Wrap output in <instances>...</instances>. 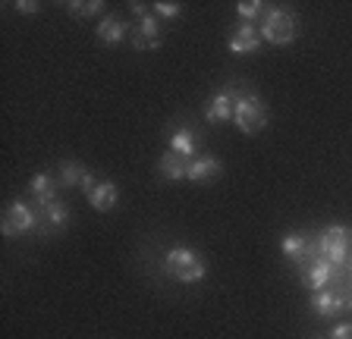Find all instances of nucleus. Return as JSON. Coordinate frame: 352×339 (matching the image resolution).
<instances>
[{
	"label": "nucleus",
	"mask_w": 352,
	"mask_h": 339,
	"mask_svg": "<svg viewBox=\"0 0 352 339\" xmlns=\"http://www.w3.org/2000/svg\"><path fill=\"white\" fill-rule=\"evenodd\" d=\"M349 245H352V229L349 226H327L318 236V242H315V248H318V255H321L324 261H330V264L337 267V264H343L346 258H349Z\"/></svg>",
	"instance_id": "obj_5"
},
{
	"label": "nucleus",
	"mask_w": 352,
	"mask_h": 339,
	"mask_svg": "<svg viewBox=\"0 0 352 339\" xmlns=\"http://www.w3.org/2000/svg\"><path fill=\"white\" fill-rule=\"evenodd\" d=\"M236 13H239L242 23H252V19H261L264 16V3L261 0H239V3H236Z\"/></svg>",
	"instance_id": "obj_20"
},
{
	"label": "nucleus",
	"mask_w": 352,
	"mask_h": 339,
	"mask_svg": "<svg viewBox=\"0 0 352 339\" xmlns=\"http://www.w3.org/2000/svg\"><path fill=\"white\" fill-rule=\"evenodd\" d=\"M85 173H88V170L82 167L79 161H63V163H60V179H57V183L63 185V189H76V185L85 179Z\"/></svg>",
	"instance_id": "obj_19"
},
{
	"label": "nucleus",
	"mask_w": 352,
	"mask_h": 339,
	"mask_svg": "<svg viewBox=\"0 0 352 339\" xmlns=\"http://www.w3.org/2000/svg\"><path fill=\"white\" fill-rule=\"evenodd\" d=\"M129 41L135 51H154V47H161V25H157V16H151V13L139 16Z\"/></svg>",
	"instance_id": "obj_6"
},
{
	"label": "nucleus",
	"mask_w": 352,
	"mask_h": 339,
	"mask_svg": "<svg viewBox=\"0 0 352 339\" xmlns=\"http://www.w3.org/2000/svg\"><path fill=\"white\" fill-rule=\"evenodd\" d=\"M38 226H41V214H35V207H29L22 198L10 201V207L3 211V220H0V233L7 239L32 233V229H38Z\"/></svg>",
	"instance_id": "obj_4"
},
{
	"label": "nucleus",
	"mask_w": 352,
	"mask_h": 339,
	"mask_svg": "<svg viewBox=\"0 0 352 339\" xmlns=\"http://www.w3.org/2000/svg\"><path fill=\"white\" fill-rule=\"evenodd\" d=\"M132 35V29L126 25V19H120V16H104L101 25H98V38H101V45H120V41H126V38Z\"/></svg>",
	"instance_id": "obj_10"
},
{
	"label": "nucleus",
	"mask_w": 352,
	"mask_h": 339,
	"mask_svg": "<svg viewBox=\"0 0 352 339\" xmlns=\"http://www.w3.org/2000/svg\"><path fill=\"white\" fill-rule=\"evenodd\" d=\"M79 189H82V195H91V192L98 189V179L91 176V173H85V179L79 183Z\"/></svg>",
	"instance_id": "obj_24"
},
{
	"label": "nucleus",
	"mask_w": 352,
	"mask_h": 339,
	"mask_svg": "<svg viewBox=\"0 0 352 339\" xmlns=\"http://www.w3.org/2000/svg\"><path fill=\"white\" fill-rule=\"evenodd\" d=\"M349 270H352V261H349Z\"/></svg>",
	"instance_id": "obj_26"
},
{
	"label": "nucleus",
	"mask_w": 352,
	"mask_h": 339,
	"mask_svg": "<svg viewBox=\"0 0 352 339\" xmlns=\"http://www.w3.org/2000/svg\"><path fill=\"white\" fill-rule=\"evenodd\" d=\"M157 173H161L164 179H170V183H179V179H186V161L179 154H173V151H167V154L157 161Z\"/></svg>",
	"instance_id": "obj_17"
},
{
	"label": "nucleus",
	"mask_w": 352,
	"mask_h": 339,
	"mask_svg": "<svg viewBox=\"0 0 352 339\" xmlns=\"http://www.w3.org/2000/svg\"><path fill=\"white\" fill-rule=\"evenodd\" d=\"M66 223H69V207L63 204V201H54V204L41 207V226H38V233H57V229H63Z\"/></svg>",
	"instance_id": "obj_12"
},
{
	"label": "nucleus",
	"mask_w": 352,
	"mask_h": 339,
	"mask_svg": "<svg viewBox=\"0 0 352 339\" xmlns=\"http://www.w3.org/2000/svg\"><path fill=\"white\" fill-rule=\"evenodd\" d=\"M233 123L245 135H255L267 126V104L252 91H233Z\"/></svg>",
	"instance_id": "obj_1"
},
{
	"label": "nucleus",
	"mask_w": 352,
	"mask_h": 339,
	"mask_svg": "<svg viewBox=\"0 0 352 339\" xmlns=\"http://www.w3.org/2000/svg\"><path fill=\"white\" fill-rule=\"evenodd\" d=\"M330 270H333V264L324 258H318L315 264L308 267V273L302 277V283H305L311 292H321V289H327V280H330Z\"/></svg>",
	"instance_id": "obj_15"
},
{
	"label": "nucleus",
	"mask_w": 352,
	"mask_h": 339,
	"mask_svg": "<svg viewBox=\"0 0 352 339\" xmlns=\"http://www.w3.org/2000/svg\"><path fill=\"white\" fill-rule=\"evenodd\" d=\"M151 13L157 16V19H176V16L183 13V7H179V3H167V0H157L151 7Z\"/></svg>",
	"instance_id": "obj_22"
},
{
	"label": "nucleus",
	"mask_w": 352,
	"mask_h": 339,
	"mask_svg": "<svg viewBox=\"0 0 352 339\" xmlns=\"http://www.w3.org/2000/svg\"><path fill=\"white\" fill-rule=\"evenodd\" d=\"M170 151L179 154L186 163L195 161L198 157V135L192 132L189 126H176V129H170Z\"/></svg>",
	"instance_id": "obj_8"
},
{
	"label": "nucleus",
	"mask_w": 352,
	"mask_h": 339,
	"mask_svg": "<svg viewBox=\"0 0 352 339\" xmlns=\"http://www.w3.org/2000/svg\"><path fill=\"white\" fill-rule=\"evenodd\" d=\"M88 201H91V207H95V211H104V214H107L110 207H117V201H120V189H117V183H110V179L98 183V189H95L91 195H88Z\"/></svg>",
	"instance_id": "obj_14"
},
{
	"label": "nucleus",
	"mask_w": 352,
	"mask_h": 339,
	"mask_svg": "<svg viewBox=\"0 0 352 339\" xmlns=\"http://www.w3.org/2000/svg\"><path fill=\"white\" fill-rule=\"evenodd\" d=\"M330 339H352V324H340L337 330L330 333Z\"/></svg>",
	"instance_id": "obj_25"
},
{
	"label": "nucleus",
	"mask_w": 352,
	"mask_h": 339,
	"mask_svg": "<svg viewBox=\"0 0 352 339\" xmlns=\"http://www.w3.org/2000/svg\"><path fill=\"white\" fill-rule=\"evenodd\" d=\"M57 185L60 183H54L47 173H35V176L29 179V192L35 195V204L38 207L54 204V201H57Z\"/></svg>",
	"instance_id": "obj_13"
},
{
	"label": "nucleus",
	"mask_w": 352,
	"mask_h": 339,
	"mask_svg": "<svg viewBox=\"0 0 352 339\" xmlns=\"http://www.w3.org/2000/svg\"><path fill=\"white\" fill-rule=\"evenodd\" d=\"M258 32H261V41H271V45H277V47H286V45H293V38H296V19L289 10L274 7L261 16Z\"/></svg>",
	"instance_id": "obj_3"
},
{
	"label": "nucleus",
	"mask_w": 352,
	"mask_h": 339,
	"mask_svg": "<svg viewBox=\"0 0 352 339\" xmlns=\"http://www.w3.org/2000/svg\"><path fill=\"white\" fill-rule=\"evenodd\" d=\"M16 10H19L22 16H35L38 13V3H35V0H19V3H16Z\"/></svg>",
	"instance_id": "obj_23"
},
{
	"label": "nucleus",
	"mask_w": 352,
	"mask_h": 339,
	"mask_svg": "<svg viewBox=\"0 0 352 339\" xmlns=\"http://www.w3.org/2000/svg\"><path fill=\"white\" fill-rule=\"evenodd\" d=\"M205 119L208 123H227L233 119V89L230 91H217L205 107Z\"/></svg>",
	"instance_id": "obj_11"
},
{
	"label": "nucleus",
	"mask_w": 352,
	"mask_h": 339,
	"mask_svg": "<svg viewBox=\"0 0 352 339\" xmlns=\"http://www.w3.org/2000/svg\"><path fill=\"white\" fill-rule=\"evenodd\" d=\"M230 54H252L261 47V32L255 29L252 23H239L233 32H230V41H227Z\"/></svg>",
	"instance_id": "obj_7"
},
{
	"label": "nucleus",
	"mask_w": 352,
	"mask_h": 339,
	"mask_svg": "<svg viewBox=\"0 0 352 339\" xmlns=\"http://www.w3.org/2000/svg\"><path fill=\"white\" fill-rule=\"evenodd\" d=\"M101 10H104L101 0H73V3H69V13L79 16V19H88V16L101 13Z\"/></svg>",
	"instance_id": "obj_21"
},
{
	"label": "nucleus",
	"mask_w": 352,
	"mask_h": 339,
	"mask_svg": "<svg viewBox=\"0 0 352 339\" xmlns=\"http://www.w3.org/2000/svg\"><path fill=\"white\" fill-rule=\"evenodd\" d=\"M220 170H223V163L217 161V157H211V154H198L195 161H189L186 163V179L189 183H208V179H214V176H220Z\"/></svg>",
	"instance_id": "obj_9"
},
{
	"label": "nucleus",
	"mask_w": 352,
	"mask_h": 339,
	"mask_svg": "<svg viewBox=\"0 0 352 339\" xmlns=\"http://www.w3.org/2000/svg\"><path fill=\"white\" fill-rule=\"evenodd\" d=\"M308 239L302 236V233H286L283 239H280V251H283L289 261H305V255H308Z\"/></svg>",
	"instance_id": "obj_16"
},
{
	"label": "nucleus",
	"mask_w": 352,
	"mask_h": 339,
	"mask_svg": "<svg viewBox=\"0 0 352 339\" xmlns=\"http://www.w3.org/2000/svg\"><path fill=\"white\" fill-rule=\"evenodd\" d=\"M164 270L179 283H198L208 277V264L198 258V251L186 248V245H176V248L167 251L164 258Z\"/></svg>",
	"instance_id": "obj_2"
},
{
	"label": "nucleus",
	"mask_w": 352,
	"mask_h": 339,
	"mask_svg": "<svg viewBox=\"0 0 352 339\" xmlns=\"http://www.w3.org/2000/svg\"><path fill=\"white\" fill-rule=\"evenodd\" d=\"M311 308H315V314H321V317L337 314V308H340V295H337V292H330V289L311 292Z\"/></svg>",
	"instance_id": "obj_18"
}]
</instances>
